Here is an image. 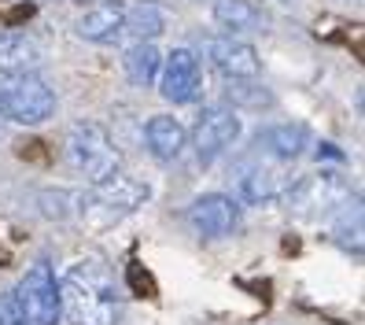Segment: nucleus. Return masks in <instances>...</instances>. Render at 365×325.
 <instances>
[{
    "mask_svg": "<svg viewBox=\"0 0 365 325\" xmlns=\"http://www.w3.org/2000/svg\"><path fill=\"white\" fill-rule=\"evenodd\" d=\"M59 318H67L71 325H118L122 321V292L103 259L89 255L67 266V274L59 281Z\"/></svg>",
    "mask_w": 365,
    "mask_h": 325,
    "instance_id": "obj_1",
    "label": "nucleus"
},
{
    "mask_svg": "<svg viewBox=\"0 0 365 325\" xmlns=\"http://www.w3.org/2000/svg\"><path fill=\"white\" fill-rule=\"evenodd\" d=\"M148 200H152V185L144 178L118 170V174L103 178L96 185H85V192L78 196V211H81V222H89L93 229H107L122 219H130Z\"/></svg>",
    "mask_w": 365,
    "mask_h": 325,
    "instance_id": "obj_2",
    "label": "nucleus"
},
{
    "mask_svg": "<svg viewBox=\"0 0 365 325\" xmlns=\"http://www.w3.org/2000/svg\"><path fill=\"white\" fill-rule=\"evenodd\" d=\"M67 163L85 185H96L122 170V151L100 122L85 119L67 134Z\"/></svg>",
    "mask_w": 365,
    "mask_h": 325,
    "instance_id": "obj_3",
    "label": "nucleus"
},
{
    "mask_svg": "<svg viewBox=\"0 0 365 325\" xmlns=\"http://www.w3.org/2000/svg\"><path fill=\"white\" fill-rule=\"evenodd\" d=\"M56 115V89L41 74L0 78V119L19 126H41Z\"/></svg>",
    "mask_w": 365,
    "mask_h": 325,
    "instance_id": "obj_4",
    "label": "nucleus"
},
{
    "mask_svg": "<svg viewBox=\"0 0 365 325\" xmlns=\"http://www.w3.org/2000/svg\"><path fill=\"white\" fill-rule=\"evenodd\" d=\"M11 299L23 325H59V281L48 263L30 266Z\"/></svg>",
    "mask_w": 365,
    "mask_h": 325,
    "instance_id": "obj_5",
    "label": "nucleus"
},
{
    "mask_svg": "<svg viewBox=\"0 0 365 325\" xmlns=\"http://www.w3.org/2000/svg\"><path fill=\"white\" fill-rule=\"evenodd\" d=\"M284 200L295 207V214H303V219H329V214H336L339 207L351 204V185L321 170L314 178H295V185Z\"/></svg>",
    "mask_w": 365,
    "mask_h": 325,
    "instance_id": "obj_6",
    "label": "nucleus"
},
{
    "mask_svg": "<svg viewBox=\"0 0 365 325\" xmlns=\"http://www.w3.org/2000/svg\"><path fill=\"white\" fill-rule=\"evenodd\" d=\"M244 126H240V115L236 107H207V111L196 119V129H192V148H196V159L200 163H214L229 151L236 141H240Z\"/></svg>",
    "mask_w": 365,
    "mask_h": 325,
    "instance_id": "obj_7",
    "label": "nucleus"
},
{
    "mask_svg": "<svg viewBox=\"0 0 365 325\" xmlns=\"http://www.w3.org/2000/svg\"><path fill=\"white\" fill-rule=\"evenodd\" d=\"M159 93L170 104H196L203 93V71L192 49H174L159 67Z\"/></svg>",
    "mask_w": 365,
    "mask_h": 325,
    "instance_id": "obj_8",
    "label": "nucleus"
},
{
    "mask_svg": "<svg viewBox=\"0 0 365 325\" xmlns=\"http://www.w3.org/2000/svg\"><path fill=\"white\" fill-rule=\"evenodd\" d=\"M203 56L210 59V67L225 74V78H255L262 67L259 52H255V45H247V41H240L236 34H214L203 41Z\"/></svg>",
    "mask_w": 365,
    "mask_h": 325,
    "instance_id": "obj_9",
    "label": "nucleus"
},
{
    "mask_svg": "<svg viewBox=\"0 0 365 325\" xmlns=\"http://www.w3.org/2000/svg\"><path fill=\"white\" fill-rule=\"evenodd\" d=\"M188 222L200 236L218 241V236H229L236 226H240V204H236L232 196H225V192H207V196L192 200Z\"/></svg>",
    "mask_w": 365,
    "mask_h": 325,
    "instance_id": "obj_10",
    "label": "nucleus"
},
{
    "mask_svg": "<svg viewBox=\"0 0 365 325\" xmlns=\"http://www.w3.org/2000/svg\"><path fill=\"white\" fill-rule=\"evenodd\" d=\"M295 185V174L288 170V163H277V159H259L244 170L240 178V196L247 204H273V200H284Z\"/></svg>",
    "mask_w": 365,
    "mask_h": 325,
    "instance_id": "obj_11",
    "label": "nucleus"
},
{
    "mask_svg": "<svg viewBox=\"0 0 365 325\" xmlns=\"http://www.w3.org/2000/svg\"><path fill=\"white\" fill-rule=\"evenodd\" d=\"M122 19H125V4L122 0H100V4L85 8V15L78 19V37L93 41V45H115L122 34Z\"/></svg>",
    "mask_w": 365,
    "mask_h": 325,
    "instance_id": "obj_12",
    "label": "nucleus"
},
{
    "mask_svg": "<svg viewBox=\"0 0 365 325\" xmlns=\"http://www.w3.org/2000/svg\"><path fill=\"white\" fill-rule=\"evenodd\" d=\"M37 67H41V49L30 34H23V30L0 34V78L37 74Z\"/></svg>",
    "mask_w": 365,
    "mask_h": 325,
    "instance_id": "obj_13",
    "label": "nucleus"
},
{
    "mask_svg": "<svg viewBox=\"0 0 365 325\" xmlns=\"http://www.w3.org/2000/svg\"><path fill=\"white\" fill-rule=\"evenodd\" d=\"M144 141L159 163H174V159H181V151L188 144V129L174 115H155L144 126Z\"/></svg>",
    "mask_w": 365,
    "mask_h": 325,
    "instance_id": "obj_14",
    "label": "nucleus"
},
{
    "mask_svg": "<svg viewBox=\"0 0 365 325\" xmlns=\"http://www.w3.org/2000/svg\"><path fill=\"white\" fill-rule=\"evenodd\" d=\"M214 23L229 34H262L269 26V15L255 0H218L214 4Z\"/></svg>",
    "mask_w": 365,
    "mask_h": 325,
    "instance_id": "obj_15",
    "label": "nucleus"
},
{
    "mask_svg": "<svg viewBox=\"0 0 365 325\" xmlns=\"http://www.w3.org/2000/svg\"><path fill=\"white\" fill-rule=\"evenodd\" d=\"M255 148L259 151H266L269 159H277V163H292V159H299V151L307 148V126H292V122H284V126H266L259 137H255Z\"/></svg>",
    "mask_w": 365,
    "mask_h": 325,
    "instance_id": "obj_16",
    "label": "nucleus"
},
{
    "mask_svg": "<svg viewBox=\"0 0 365 325\" xmlns=\"http://www.w3.org/2000/svg\"><path fill=\"white\" fill-rule=\"evenodd\" d=\"M163 26H166L163 8L155 4V0H140V4H137L133 11L125 8V19H122V34H118V41H122V37H130L133 45H140V41L159 37V34H163Z\"/></svg>",
    "mask_w": 365,
    "mask_h": 325,
    "instance_id": "obj_17",
    "label": "nucleus"
},
{
    "mask_svg": "<svg viewBox=\"0 0 365 325\" xmlns=\"http://www.w3.org/2000/svg\"><path fill=\"white\" fill-rule=\"evenodd\" d=\"M125 74H130L133 85H140V89H148V85H155L159 78V67H163V52L152 45V41H140V45H130V52H125Z\"/></svg>",
    "mask_w": 365,
    "mask_h": 325,
    "instance_id": "obj_18",
    "label": "nucleus"
},
{
    "mask_svg": "<svg viewBox=\"0 0 365 325\" xmlns=\"http://www.w3.org/2000/svg\"><path fill=\"white\" fill-rule=\"evenodd\" d=\"M332 236H336L339 248H347V251H354V255L361 251V211H358V204H347V207L336 211Z\"/></svg>",
    "mask_w": 365,
    "mask_h": 325,
    "instance_id": "obj_19",
    "label": "nucleus"
},
{
    "mask_svg": "<svg viewBox=\"0 0 365 325\" xmlns=\"http://www.w3.org/2000/svg\"><path fill=\"white\" fill-rule=\"evenodd\" d=\"M229 104H240V107H269L273 93L266 85H255L247 78H229Z\"/></svg>",
    "mask_w": 365,
    "mask_h": 325,
    "instance_id": "obj_20",
    "label": "nucleus"
},
{
    "mask_svg": "<svg viewBox=\"0 0 365 325\" xmlns=\"http://www.w3.org/2000/svg\"><path fill=\"white\" fill-rule=\"evenodd\" d=\"M0 325H23V321H19V311H15V299H11V292L0 296Z\"/></svg>",
    "mask_w": 365,
    "mask_h": 325,
    "instance_id": "obj_21",
    "label": "nucleus"
},
{
    "mask_svg": "<svg viewBox=\"0 0 365 325\" xmlns=\"http://www.w3.org/2000/svg\"><path fill=\"white\" fill-rule=\"evenodd\" d=\"M0 126H4V119H0Z\"/></svg>",
    "mask_w": 365,
    "mask_h": 325,
    "instance_id": "obj_22",
    "label": "nucleus"
}]
</instances>
